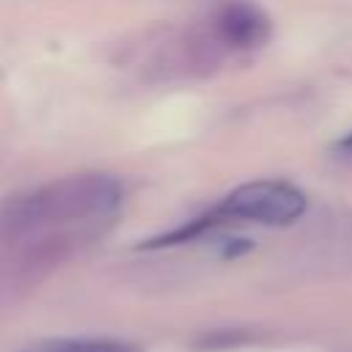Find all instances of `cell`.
<instances>
[{
    "instance_id": "cell-6",
    "label": "cell",
    "mask_w": 352,
    "mask_h": 352,
    "mask_svg": "<svg viewBox=\"0 0 352 352\" xmlns=\"http://www.w3.org/2000/svg\"><path fill=\"white\" fill-rule=\"evenodd\" d=\"M25 352H140V346L118 338H50Z\"/></svg>"
},
{
    "instance_id": "cell-1",
    "label": "cell",
    "mask_w": 352,
    "mask_h": 352,
    "mask_svg": "<svg viewBox=\"0 0 352 352\" xmlns=\"http://www.w3.org/2000/svg\"><path fill=\"white\" fill-rule=\"evenodd\" d=\"M44 223H72L110 214L121 201V187L116 179L102 173H80L60 179L38 190Z\"/></svg>"
},
{
    "instance_id": "cell-9",
    "label": "cell",
    "mask_w": 352,
    "mask_h": 352,
    "mask_svg": "<svg viewBox=\"0 0 352 352\" xmlns=\"http://www.w3.org/2000/svg\"><path fill=\"white\" fill-rule=\"evenodd\" d=\"M338 148H344V151H352V132H349L346 138H341V140H338Z\"/></svg>"
},
{
    "instance_id": "cell-7",
    "label": "cell",
    "mask_w": 352,
    "mask_h": 352,
    "mask_svg": "<svg viewBox=\"0 0 352 352\" xmlns=\"http://www.w3.org/2000/svg\"><path fill=\"white\" fill-rule=\"evenodd\" d=\"M223 220H226V217L220 214V209H212V212H206V214H201V217H195V220H187L184 226H179V228H173V231H165V234H160V236L146 239L140 248L154 250V248H170V245L192 242V239H198L201 234H206L209 228H214V226L223 223Z\"/></svg>"
},
{
    "instance_id": "cell-3",
    "label": "cell",
    "mask_w": 352,
    "mask_h": 352,
    "mask_svg": "<svg viewBox=\"0 0 352 352\" xmlns=\"http://www.w3.org/2000/svg\"><path fill=\"white\" fill-rule=\"evenodd\" d=\"M214 33L226 47L250 50L270 38V16L248 0H223L214 14Z\"/></svg>"
},
{
    "instance_id": "cell-4",
    "label": "cell",
    "mask_w": 352,
    "mask_h": 352,
    "mask_svg": "<svg viewBox=\"0 0 352 352\" xmlns=\"http://www.w3.org/2000/svg\"><path fill=\"white\" fill-rule=\"evenodd\" d=\"M72 248H74V239L63 231L33 239L19 256V275L28 280L44 278L47 272H52L58 264H63L72 256Z\"/></svg>"
},
{
    "instance_id": "cell-8",
    "label": "cell",
    "mask_w": 352,
    "mask_h": 352,
    "mask_svg": "<svg viewBox=\"0 0 352 352\" xmlns=\"http://www.w3.org/2000/svg\"><path fill=\"white\" fill-rule=\"evenodd\" d=\"M250 248H253V242H250V239H231V242L223 248V256H226V258H234V256L248 253Z\"/></svg>"
},
{
    "instance_id": "cell-5",
    "label": "cell",
    "mask_w": 352,
    "mask_h": 352,
    "mask_svg": "<svg viewBox=\"0 0 352 352\" xmlns=\"http://www.w3.org/2000/svg\"><path fill=\"white\" fill-rule=\"evenodd\" d=\"M226 55V44L223 38L212 30H192L184 38V60L195 74H212L220 69Z\"/></svg>"
},
{
    "instance_id": "cell-2",
    "label": "cell",
    "mask_w": 352,
    "mask_h": 352,
    "mask_svg": "<svg viewBox=\"0 0 352 352\" xmlns=\"http://www.w3.org/2000/svg\"><path fill=\"white\" fill-rule=\"evenodd\" d=\"M305 204L302 190L286 182H250L236 187L217 209L226 220L239 217L264 226H289L305 212Z\"/></svg>"
}]
</instances>
